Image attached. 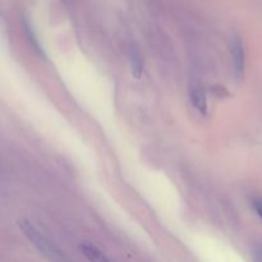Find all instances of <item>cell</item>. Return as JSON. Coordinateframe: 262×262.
<instances>
[{"instance_id": "7", "label": "cell", "mask_w": 262, "mask_h": 262, "mask_svg": "<svg viewBox=\"0 0 262 262\" xmlns=\"http://www.w3.org/2000/svg\"><path fill=\"white\" fill-rule=\"evenodd\" d=\"M253 209H255V211L257 212L258 216L262 219V200L261 199L253 200Z\"/></svg>"}, {"instance_id": "3", "label": "cell", "mask_w": 262, "mask_h": 262, "mask_svg": "<svg viewBox=\"0 0 262 262\" xmlns=\"http://www.w3.org/2000/svg\"><path fill=\"white\" fill-rule=\"evenodd\" d=\"M189 100H191V104L200 114L205 115L207 113V97L205 94L204 89L201 86H197L194 84L193 87L189 91Z\"/></svg>"}, {"instance_id": "6", "label": "cell", "mask_w": 262, "mask_h": 262, "mask_svg": "<svg viewBox=\"0 0 262 262\" xmlns=\"http://www.w3.org/2000/svg\"><path fill=\"white\" fill-rule=\"evenodd\" d=\"M252 257H253V262H262V245L257 246V247L253 250Z\"/></svg>"}, {"instance_id": "1", "label": "cell", "mask_w": 262, "mask_h": 262, "mask_svg": "<svg viewBox=\"0 0 262 262\" xmlns=\"http://www.w3.org/2000/svg\"><path fill=\"white\" fill-rule=\"evenodd\" d=\"M18 227L20 228V230H22L23 234L26 235V238L37 248L38 252L42 253L49 261L68 262L67 258L59 252L58 248H56L55 246L51 245L40 232H37V229H36L30 222H27V220H19V222H18Z\"/></svg>"}, {"instance_id": "4", "label": "cell", "mask_w": 262, "mask_h": 262, "mask_svg": "<svg viewBox=\"0 0 262 262\" xmlns=\"http://www.w3.org/2000/svg\"><path fill=\"white\" fill-rule=\"evenodd\" d=\"M81 251L84 257L90 262H112L104 252H101L96 246L91 245V243L81 245Z\"/></svg>"}, {"instance_id": "5", "label": "cell", "mask_w": 262, "mask_h": 262, "mask_svg": "<svg viewBox=\"0 0 262 262\" xmlns=\"http://www.w3.org/2000/svg\"><path fill=\"white\" fill-rule=\"evenodd\" d=\"M129 66L130 72H132L133 76L137 79H140L143 73V63L142 58H141L137 53H132V55L129 56Z\"/></svg>"}, {"instance_id": "2", "label": "cell", "mask_w": 262, "mask_h": 262, "mask_svg": "<svg viewBox=\"0 0 262 262\" xmlns=\"http://www.w3.org/2000/svg\"><path fill=\"white\" fill-rule=\"evenodd\" d=\"M230 59H232V67L234 77L242 79L245 76V48L239 37H233L230 42Z\"/></svg>"}]
</instances>
